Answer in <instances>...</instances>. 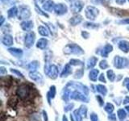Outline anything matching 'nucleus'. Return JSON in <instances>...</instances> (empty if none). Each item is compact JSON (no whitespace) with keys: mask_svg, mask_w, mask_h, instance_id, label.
Returning <instances> with one entry per match:
<instances>
[{"mask_svg":"<svg viewBox=\"0 0 129 121\" xmlns=\"http://www.w3.org/2000/svg\"><path fill=\"white\" fill-rule=\"evenodd\" d=\"M96 89H97V90H98V92L100 93L101 95H103V96L107 95V89L106 86H103V85H98V86H96Z\"/></svg>","mask_w":129,"mask_h":121,"instance_id":"bb28decb","label":"nucleus"},{"mask_svg":"<svg viewBox=\"0 0 129 121\" xmlns=\"http://www.w3.org/2000/svg\"><path fill=\"white\" fill-rule=\"evenodd\" d=\"M74 103H70V104H69V105H67L66 107H64V111H66V112L70 111H71L72 109H73V107H74Z\"/></svg>","mask_w":129,"mask_h":121,"instance_id":"a19ab883","label":"nucleus"},{"mask_svg":"<svg viewBox=\"0 0 129 121\" xmlns=\"http://www.w3.org/2000/svg\"><path fill=\"white\" fill-rule=\"evenodd\" d=\"M71 96V92L69 89H64V90L62 91V99L63 100H64L66 102H68L69 99H70Z\"/></svg>","mask_w":129,"mask_h":121,"instance_id":"a878e982","label":"nucleus"},{"mask_svg":"<svg viewBox=\"0 0 129 121\" xmlns=\"http://www.w3.org/2000/svg\"><path fill=\"white\" fill-rule=\"evenodd\" d=\"M119 23H121V24H129V18L120 20V21L119 22Z\"/></svg>","mask_w":129,"mask_h":121,"instance_id":"49530a36","label":"nucleus"},{"mask_svg":"<svg viewBox=\"0 0 129 121\" xmlns=\"http://www.w3.org/2000/svg\"><path fill=\"white\" fill-rule=\"evenodd\" d=\"M119 48L121 51L124 52H129V42L127 40H121L119 43Z\"/></svg>","mask_w":129,"mask_h":121,"instance_id":"a211bd4d","label":"nucleus"},{"mask_svg":"<svg viewBox=\"0 0 129 121\" xmlns=\"http://www.w3.org/2000/svg\"><path fill=\"white\" fill-rule=\"evenodd\" d=\"M21 26L22 29L23 31H26V32H29L31 31L32 28H33V22L31 21V20H25V21H23L20 24Z\"/></svg>","mask_w":129,"mask_h":121,"instance_id":"ddd939ff","label":"nucleus"},{"mask_svg":"<svg viewBox=\"0 0 129 121\" xmlns=\"http://www.w3.org/2000/svg\"><path fill=\"white\" fill-rule=\"evenodd\" d=\"M67 86H71V87H75L77 89H78L81 91H82L83 94L87 96L88 94H89V89L86 86H84V85L81 84L79 82H70L68 84H67Z\"/></svg>","mask_w":129,"mask_h":121,"instance_id":"6e6552de","label":"nucleus"},{"mask_svg":"<svg viewBox=\"0 0 129 121\" xmlns=\"http://www.w3.org/2000/svg\"><path fill=\"white\" fill-rule=\"evenodd\" d=\"M90 120L91 121H99V117L95 113H91L90 114Z\"/></svg>","mask_w":129,"mask_h":121,"instance_id":"79ce46f5","label":"nucleus"},{"mask_svg":"<svg viewBox=\"0 0 129 121\" xmlns=\"http://www.w3.org/2000/svg\"><path fill=\"white\" fill-rule=\"evenodd\" d=\"M99 66H100L101 69H103V70H105V69H107L108 67V63H107V60H101V62H100Z\"/></svg>","mask_w":129,"mask_h":121,"instance_id":"58836bf2","label":"nucleus"},{"mask_svg":"<svg viewBox=\"0 0 129 121\" xmlns=\"http://www.w3.org/2000/svg\"><path fill=\"white\" fill-rule=\"evenodd\" d=\"M8 52H9L13 56L17 57V58L22 57L23 53L22 49H20V48H8Z\"/></svg>","mask_w":129,"mask_h":121,"instance_id":"f8f14e48","label":"nucleus"},{"mask_svg":"<svg viewBox=\"0 0 129 121\" xmlns=\"http://www.w3.org/2000/svg\"><path fill=\"white\" fill-rule=\"evenodd\" d=\"M64 52L66 54H75V55H81L84 53V50L78 44H70L64 47Z\"/></svg>","mask_w":129,"mask_h":121,"instance_id":"f03ea898","label":"nucleus"},{"mask_svg":"<svg viewBox=\"0 0 129 121\" xmlns=\"http://www.w3.org/2000/svg\"><path fill=\"white\" fill-rule=\"evenodd\" d=\"M82 74H83V70H78V71H77V72H76L74 78H81L82 77Z\"/></svg>","mask_w":129,"mask_h":121,"instance_id":"ea45409f","label":"nucleus"},{"mask_svg":"<svg viewBox=\"0 0 129 121\" xmlns=\"http://www.w3.org/2000/svg\"><path fill=\"white\" fill-rule=\"evenodd\" d=\"M127 30H129V27H127Z\"/></svg>","mask_w":129,"mask_h":121,"instance_id":"e2e57ef3","label":"nucleus"},{"mask_svg":"<svg viewBox=\"0 0 129 121\" xmlns=\"http://www.w3.org/2000/svg\"><path fill=\"white\" fill-rule=\"evenodd\" d=\"M99 70H97V69H93L92 70H90V74H89V78L91 81L93 82H95L97 80V78H98L99 76Z\"/></svg>","mask_w":129,"mask_h":121,"instance_id":"4be33fe9","label":"nucleus"},{"mask_svg":"<svg viewBox=\"0 0 129 121\" xmlns=\"http://www.w3.org/2000/svg\"><path fill=\"white\" fill-rule=\"evenodd\" d=\"M107 78L108 79L111 81V82H114L115 79V73L113 72V70H109L107 73Z\"/></svg>","mask_w":129,"mask_h":121,"instance_id":"f704fd0d","label":"nucleus"},{"mask_svg":"<svg viewBox=\"0 0 129 121\" xmlns=\"http://www.w3.org/2000/svg\"><path fill=\"white\" fill-rule=\"evenodd\" d=\"M29 77H30L31 79L35 81V82H40L42 81V76L37 71H31L29 73Z\"/></svg>","mask_w":129,"mask_h":121,"instance_id":"dca6fc26","label":"nucleus"},{"mask_svg":"<svg viewBox=\"0 0 129 121\" xmlns=\"http://www.w3.org/2000/svg\"><path fill=\"white\" fill-rule=\"evenodd\" d=\"M40 66V64L37 60H34V62H31L29 65H28V70H30L31 71H36V69Z\"/></svg>","mask_w":129,"mask_h":121,"instance_id":"cd10ccee","label":"nucleus"},{"mask_svg":"<svg viewBox=\"0 0 129 121\" xmlns=\"http://www.w3.org/2000/svg\"><path fill=\"white\" fill-rule=\"evenodd\" d=\"M54 11L56 15H62L64 14H66L68 11V8L63 3H58L56 4L54 7Z\"/></svg>","mask_w":129,"mask_h":121,"instance_id":"9b49d317","label":"nucleus"},{"mask_svg":"<svg viewBox=\"0 0 129 121\" xmlns=\"http://www.w3.org/2000/svg\"><path fill=\"white\" fill-rule=\"evenodd\" d=\"M129 64V60L125 57H121L119 56H115L114 58V66L115 68L119 69H123L126 68Z\"/></svg>","mask_w":129,"mask_h":121,"instance_id":"39448f33","label":"nucleus"},{"mask_svg":"<svg viewBox=\"0 0 129 121\" xmlns=\"http://www.w3.org/2000/svg\"><path fill=\"white\" fill-rule=\"evenodd\" d=\"M117 114H118L119 119H121V120L124 119L127 117V113H126V111H125V110H123V109H119V110L118 111V112H117Z\"/></svg>","mask_w":129,"mask_h":121,"instance_id":"2f4dec72","label":"nucleus"},{"mask_svg":"<svg viewBox=\"0 0 129 121\" xmlns=\"http://www.w3.org/2000/svg\"><path fill=\"white\" fill-rule=\"evenodd\" d=\"M127 90L129 91V84H127Z\"/></svg>","mask_w":129,"mask_h":121,"instance_id":"052dcab7","label":"nucleus"},{"mask_svg":"<svg viewBox=\"0 0 129 121\" xmlns=\"http://www.w3.org/2000/svg\"><path fill=\"white\" fill-rule=\"evenodd\" d=\"M82 21V17L81 15H74L70 19V23L73 26H75V25H78Z\"/></svg>","mask_w":129,"mask_h":121,"instance_id":"6ab92c4d","label":"nucleus"},{"mask_svg":"<svg viewBox=\"0 0 129 121\" xmlns=\"http://www.w3.org/2000/svg\"><path fill=\"white\" fill-rule=\"evenodd\" d=\"M11 73H13V74H17L19 77H21V78H23V75L19 70H15V69H11Z\"/></svg>","mask_w":129,"mask_h":121,"instance_id":"37998d69","label":"nucleus"},{"mask_svg":"<svg viewBox=\"0 0 129 121\" xmlns=\"http://www.w3.org/2000/svg\"><path fill=\"white\" fill-rule=\"evenodd\" d=\"M31 87L27 84H22L16 90V95L21 100L28 99L31 97Z\"/></svg>","mask_w":129,"mask_h":121,"instance_id":"f257e3e1","label":"nucleus"},{"mask_svg":"<svg viewBox=\"0 0 129 121\" xmlns=\"http://www.w3.org/2000/svg\"><path fill=\"white\" fill-rule=\"evenodd\" d=\"M112 50H113L112 45H111V44H107L103 48L102 52H101V55H102L103 57H107L108 54L110 53L111 52H112Z\"/></svg>","mask_w":129,"mask_h":121,"instance_id":"f3484780","label":"nucleus"},{"mask_svg":"<svg viewBox=\"0 0 129 121\" xmlns=\"http://www.w3.org/2000/svg\"><path fill=\"white\" fill-rule=\"evenodd\" d=\"M38 1H39L40 3H44V1H45V0H38Z\"/></svg>","mask_w":129,"mask_h":121,"instance_id":"bf43d9fd","label":"nucleus"},{"mask_svg":"<svg viewBox=\"0 0 129 121\" xmlns=\"http://www.w3.org/2000/svg\"><path fill=\"white\" fill-rule=\"evenodd\" d=\"M105 111H106L107 112H108L109 114H111V113L113 112V111H114V106H113V104L110 103H107L106 106H105Z\"/></svg>","mask_w":129,"mask_h":121,"instance_id":"c9c22d12","label":"nucleus"},{"mask_svg":"<svg viewBox=\"0 0 129 121\" xmlns=\"http://www.w3.org/2000/svg\"><path fill=\"white\" fill-rule=\"evenodd\" d=\"M43 115H44V121H48V115H47V113L46 111H43Z\"/></svg>","mask_w":129,"mask_h":121,"instance_id":"603ef678","label":"nucleus"},{"mask_svg":"<svg viewBox=\"0 0 129 121\" xmlns=\"http://www.w3.org/2000/svg\"><path fill=\"white\" fill-rule=\"evenodd\" d=\"M128 2H129V0H128Z\"/></svg>","mask_w":129,"mask_h":121,"instance_id":"0e129e2a","label":"nucleus"},{"mask_svg":"<svg viewBox=\"0 0 129 121\" xmlns=\"http://www.w3.org/2000/svg\"><path fill=\"white\" fill-rule=\"evenodd\" d=\"M125 108H126V110L129 112V106H127L126 107H125Z\"/></svg>","mask_w":129,"mask_h":121,"instance_id":"13d9d810","label":"nucleus"},{"mask_svg":"<svg viewBox=\"0 0 129 121\" xmlns=\"http://www.w3.org/2000/svg\"><path fill=\"white\" fill-rule=\"evenodd\" d=\"M63 121H67V118H66V115H64V116H63Z\"/></svg>","mask_w":129,"mask_h":121,"instance_id":"4d7b16f0","label":"nucleus"},{"mask_svg":"<svg viewBox=\"0 0 129 121\" xmlns=\"http://www.w3.org/2000/svg\"><path fill=\"white\" fill-rule=\"evenodd\" d=\"M38 32H39L40 35H41L42 36H48V28H46L44 26H39L38 27Z\"/></svg>","mask_w":129,"mask_h":121,"instance_id":"c85d7f7f","label":"nucleus"},{"mask_svg":"<svg viewBox=\"0 0 129 121\" xmlns=\"http://www.w3.org/2000/svg\"><path fill=\"white\" fill-rule=\"evenodd\" d=\"M99 80L101 81V82H106V79H105V77H104L103 74H102L99 76Z\"/></svg>","mask_w":129,"mask_h":121,"instance_id":"09e8293b","label":"nucleus"},{"mask_svg":"<svg viewBox=\"0 0 129 121\" xmlns=\"http://www.w3.org/2000/svg\"><path fill=\"white\" fill-rule=\"evenodd\" d=\"M71 73H72V69H71L70 65L67 64L64 66L61 74H60V77H61V78H66V77H68L71 74Z\"/></svg>","mask_w":129,"mask_h":121,"instance_id":"aec40b11","label":"nucleus"},{"mask_svg":"<svg viewBox=\"0 0 129 121\" xmlns=\"http://www.w3.org/2000/svg\"><path fill=\"white\" fill-rule=\"evenodd\" d=\"M99 15V10L93 6H88L85 11V15L90 20H94Z\"/></svg>","mask_w":129,"mask_h":121,"instance_id":"20e7f679","label":"nucleus"},{"mask_svg":"<svg viewBox=\"0 0 129 121\" xmlns=\"http://www.w3.org/2000/svg\"><path fill=\"white\" fill-rule=\"evenodd\" d=\"M31 16V11L28 7L21 6L19 9L18 19H27Z\"/></svg>","mask_w":129,"mask_h":121,"instance_id":"423d86ee","label":"nucleus"},{"mask_svg":"<svg viewBox=\"0 0 129 121\" xmlns=\"http://www.w3.org/2000/svg\"><path fill=\"white\" fill-rule=\"evenodd\" d=\"M70 98L72 99H74V100H79V101H82V102H86V103L88 102L87 97L78 90H75V91L73 92L71 94Z\"/></svg>","mask_w":129,"mask_h":121,"instance_id":"9d476101","label":"nucleus"},{"mask_svg":"<svg viewBox=\"0 0 129 121\" xmlns=\"http://www.w3.org/2000/svg\"><path fill=\"white\" fill-rule=\"evenodd\" d=\"M2 43L5 46H11V45L13 44V38H12L11 36L8 35V34H6V35H4L3 36Z\"/></svg>","mask_w":129,"mask_h":121,"instance_id":"2eb2a0df","label":"nucleus"},{"mask_svg":"<svg viewBox=\"0 0 129 121\" xmlns=\"http://www.w3.org/2000/svg\"><path fill=\"white\" fill-rule=\"evenodd\" d=\"M5 74H7V70L4 67H1V68H0V74L3 75Z\"/></svg>","mask_w":129,"mask_h":121,"instance_id":"de8ad7c7","label":"nucleus"},{"mask_svg":"<svg viewBox=\"0 0 129 121\" xmlns=\"http://www.w3.org/2000/svg\"><path fill=\"white\" fill-rule=\"evenodd\" d=\"M78 111H79V114L81 115V116L84 117V118H86V114H87V107L86 106H84V105H82V106H81V107L78 109Z\"/></svg>","mask_w":129,"mask_h":121,"instance_id":"c756f323","label":"nucleus"},{"mask_svg":"<svg viewBox=\"0 0 129 121\" xmlns=\"http://www.w3.org/2000/svg\"><path fill=\"white\" fill-rule=\"evenodd\" d=\"M48 40L45 39V38H41V39H40L37 43H36V47H37L38 48H40V49H44L47 45H48Z\"/></svg>","mask_w":129,"mask_h":121,"instance_id":"412c9836","label":"nucleus"},{"mask_svg":"<svg viewBox=\"0 0 129 121\" xmlns=\"http://www.w3.org/2000/svg\"><path fill=\"white\" fill-rule=\"evenodd\" d=\"M96 99H97V100L99 101V103L100 106H103V99L101 98V96H99V95L96 96Z\"/></svg>","mask_w":129,"mask_h":121,"instance_id":"a18cd8bd","label":"nucleus"},{"mask_svg":"<svg viewBox=\"0 0 129 121\" xmlns=\"http://www.w3.org/2000/svg\"><path fill=\"white\" fill-rule=\"evenodd\" d=\"M70 65H71V66H83V63L80 60L72 59L70 62Z\"/></svg>","mask_w":129,"mask_h":121,"instance_id":"e433bc0d","label":"nucleus"},{"mask_svg":"<svg viewBox=\"0 0 129 121\" xmlns=\"http://www.w3.org/2000/svg\"><path fill=\"white\" fill-rule=\"evenodd\" d=\"M98 62V58L95 57V56H91L90 58H89L87 60V69H91L94 66H95V65Z\"/></svg>","mask_w":129,"mask_h":121,"instance_id":"b1692460","label":"nucleus"},{"mask_svg":"<svg viewBox=\"0 0 129 121\" xmlns=\"http://www.w3.org/2000/svg\"><path fill=\"white\" fill-rule=\"evenodd\" d=\"M82 36H84V37L86 38V39L89 37V33H88V32H82Z\"/></svg>","mask_w":129,"mask_h":121,"instance_id":"3c124183","label":"nucleus"},{"mask_svg":"<svg viewBox=\"0 0 129 121\" xmlns=\"http://www.w3.org/2000/svg\"><path fill=\"white\" fill-rule=\"evenodd\" d=\"M18 13H19V11L17 9V7H11V9L8 10L7 15L9 18H15L16 15H18Z\"/></svg>","mask_w":129,"mask_h":121,"instance_id":"5701e85b","label":"nucleus"},{"mask_svg":"<svg viewBox=\"0 0 129 121\" xmlns=\"http://www.w3.org/2000/svg\"><path fill=\"white\" fill-rule=\"evenodd\" d=\"M54 7H55V4L52 0H47L45 3H44L42 7L45 11L51 12L54 10Z\"/></svg>","mask_w":129,"mask_h":121,"instance_id":"4468645a","label":"nucleus"},{"mask_svg":"<svg viewBox=\"0 0 129 121\" xmlns=\"http://www.w3.org/2000/svg\"><path fill=\"white\" fill-rule=\"evenodd\" d=\"M125 1H126V0H115L116 3L119 4V5H121V4H124Z\"/></svg>","mask_w":129,"mask_h":121,"instance_id":"8fccbe9b","label":"nucleus"},{"mask_svg":"<svg viewBox=\"0 0 129 121\" xmlns=\"http://www.w3.org/2000/svg\"><path fill=\"white\" fill-rule=\"evenodd\" d=\"M129 103V97H126L123 100V104H127Z\"/></svg>","mask_w":129,"mask_h":121,"instance_id":"864d4df0","label":"nucleus"},{"mask_svg":"<svg viewBox=\"0 0 129 121\" xmlns=\"http://www.w3.org/2000/svg\"><path fill=\"white\" fill-rule=\"evenodd\" d=\"M85 27H87V28H96V27H98V25H97L96 23H92L90 22H86V23H84V25H83Z\"/></svg>","mask_w":129,"mask_h":121,"instance_id":"4c0bfd02","label":"nucleus"},{"mask_svg":"<svg viewBox=\"0 0 129 121\" xmlns=\"http://www.w3.org/2000/svg\"><path fill=\"white\" fill-rule=\"evenodd\" d=\"M123 82H124V84H126V85L129 84V78H127L126 79H125Z\"/></svg>","mask_w":129,"mask_h":121,"instance_id":"5fc2aeb1","label":"nucleus"},{"mask_svg":"<svg viewBox=\"0 0 129 121\" xmlns=\"http://www.w3.org/2000/svg\"><path fill=\"white\" fill-rule=\"evenodd\" d=\"M44 73L52 79L56 78L58 76V69L55 65H48L46 64L44 66Z\"/></svg>","mask_w":129,"mask_h":121,"instance_id":"7ed1b4c3","label":"nucleus"},{"mask_svg":"<svg viewBox=\"0 0 129 121\" xmlns=\"http://www.w3.org/2000/svg\"><path fill=\"white\" fill-rule=\"evenodd\" d=\"M111 11H115V12H113L115 15H119V14L120 13V15L121 16H123V15H126L127 13V12H125L126 11H123V10H120V9H115V8H111Z\"/></svg>","mask_w":129,"mask_h":121,"instance_id":"72a5a7b5","label":"nucleus"},{"mask_svg":"<svg viewBox=\"0 0 129 121\" xmlns=\"http://www.w3.org/2000/svg\"><path fill=\"white\" fill-rule=\"evenodd\" d=\"M67 1H69V2H74L75 0H67Z\"/></svg>","mask_w":129,"mask_h":121,"instance_id":"680f3d73","label":"nucleus"},{"mask_svg":"<svg viewBox=\"0 0 129 121\" xmlns=\"http://www.w3.org/2000/svg\"><path fill=\"white\" fill-rule=\"evenodd\" d=\"M7 104L8 106L11 108H15L16 107V105L18 104V99L16 98V97H11V98L8 99V102H7Z\"/></svg>","mask_w":129,"mask_h":121,"instance_id":"393cba45","label":"nucleus"},{"mask_svg":"<svg viewBox=\"0 0 129 121\" xmlns=\"http://www.w3.org/2000/svg\"><path fill=\"white\" fill-rule=\"evenodd\" d=\"M35 10L36 11V12H37L38 14L41 15H43V16H45L46 18H48V17H49V16H48V15L47 13H45V12H44V11L38 7V5L36 4V3H35Z\"/></svg>","mask_w":129,"mask_h":121,"instance_id":"473e14b6","label":"nucleus"},{"mask_svg":"<svg viewBox=\"0 0 129 121\" xmlns=\"http://www.w3.org/2000/svg\"><path fill=\"white\" fill-rule=\"evenodd\" d=\"M108 119L110 121H116V115L111 113V114L108 115Z\"/></svg>","mask_w":129,"mask_h":121,"instance_id":"c03bdc74","label":"nucleus"},{"mask_svg":"<svg viewBox=\"0 0 129 121\" xmlns=\"http://www.w3.org/2000/svg\"><path fill=\"white\" fill-rule=\"evenodd\" d=\"M84 7V3L81 0H75V1L71 3L70 5V9L72 12L74 13H79V12L82 10Z\"/></svg>","mask_w":129,"mask_h":121,"instance_id":"1a4fd4ad","label":"nucleus"},{"mask_svg":"<svg viewBox=\"0 0 129 121\" xmlns=\"http://www.w3.org/2000/svg\"><path fill=\"white\" fill-rule=\"evenodd\" d=\"M56 95V87L54 86H52L50 87V90L48 93V102H49V98L54 99Z\"/></svg>","mask_w":129,"mask_h":121,"instance_id":"7c9ffc66","label":"nucleus"},{"mask_svg":"<svg viewBox=\"0 0 129 121\" xmlns=\"http://www.w3.org/2000/svg\"><path fill=\"white\" fill-rule=\"evenodd\" d=\"M3 22H4V17L2 15V16H1V22H0V25L2 26L3 24Z\"/></svg>","mask_w":129,"mask_h":121,"instance_id":"6e6d98bb","label":"nucleus"},{"mask_svg":"<svg viewBox=\"0 0 129 121\" xmlns=\"http://www.w3.org/2000/svg\"><path fill=\"white\" fill-rule=\"evenodd\" d=\"M36 39V35L33 32H30L25 36V39H24V45L27 48H31L34 44Z\"/></svg>","mask_w":129,"mask_h":121,"instance_id":"0eeeda50","label":"nucleus"}]
</instances>
